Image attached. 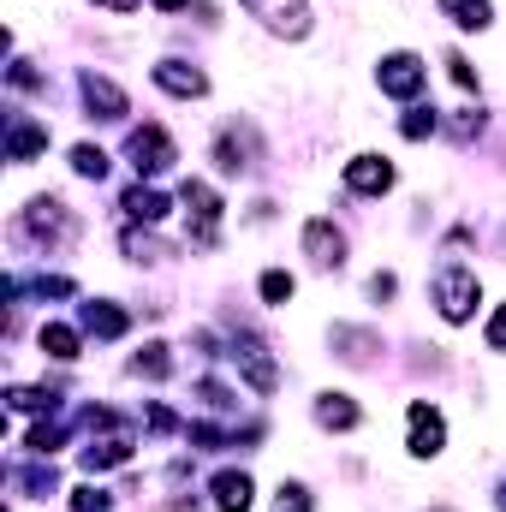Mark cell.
<instances>
[{"instance_id":"obj_15","label":"cell","mask_w":506,"mask_h":512,"mask_svg":"<svg viewBox=\"0 0 506 512\" xmlns=\"http://www.w3.org/2000/svg\"><path fill=\"white\" fill-rule=\"evenodd\" d=\"M36 149H48V126H36V120H12V137H6V161H30Z\"/></svg>"},{"instance_id":"obj_26","label":"cell","mask_w":506,"mask_h":512,"mask_svg":"<svg viewBox=\"0 0 506 512\" xmlns=\"http://www.w3.org/2000/svg\"><path fill=\"white\" fill-rule=\"evenodd\" d=\"M489 346H495V352H506V304L489 316Z\"/></svg>"},{"instance_id":"obj_24","label":"cell","mask_w":506,"mask_h":512,"mask_svg":"<svg viewBox=\"0 0 506 512\" xmlns=\"http://www.w3.org/2000/svg\"><path fill=\"white\" fill-rule=\"evenodd\" d=\"M262 298H268V304H286V298H292V274L268 268V274H262Z\"/></svg>"},{"instance_id":"obj_5","label":"cell","mask_w":506,"mask_h":512,"mask_svg":"<svg viewBox=\"0 0 506 512\" xmlns=\"http://www.w3.org/2000/svg\"><path fill=\"white\" fill-rule=\"evenodd\" d=\"M376 78H381V90H387V96L411 102V96L423 90V78H429V72H423V60H417V54H387Z\"/></svg>"},{"instance_id":"obj_8","label":"cell","mask_w":506,"mask_h":512,"mask_svg":"<svg viewBox=\"0 0 506 512\" xmlns=\"http://www.w3.org/2000/svg\"><path fill=\"white\" fill-rule=\"evenodd\" d=\"M304 256H310L316 268H340V262H346V239L334 233V221H322V215L304 221Z\"/></svg>"},{"instance_id":"obj_16","label":"cell","mask_w":506,"mask_h":512,"mask_svg":"<svg viewBox=\"0 0 506 512\" xmlns=\"http://www.w3.org/2000/svg\"><path fill=\"white\" fill-rule=\"evenodd\" d=\"M316 423H322V429H358V405H352L346 393H322V399H316Z\"/></svg>"},{"instance_id":"obj_12","label":"cell","mask_w":506,"mask_h":512,"mask_svg":"<svg viewBox=\"0 0 506 512\" xmlns=\"http://www.w3.org/2000/svg\"><path fill=\"white\" fill-rule=\"evenodd\" d=\"M155 84H161L167 96H203V90H209V78H203L197 66H185V60H161V66H155Z\"/></svg>"},{"instance_id":"obj_21","label":"cell","mask_w":506,"mask_h":512,"mask_svg":"<svg viewBox=\"0 0 506 512\" xmlns=\"http://www.w3.org/2000/svg\"><path fill=\"white\" fill-rule=\"evenodd\" d=\"M334 346H346V352H340L346 364H364V358L376 352V334H358V328H334Z\"/></svg>"},{"instance_id":"obj_2","label":"cell","mask_w":506,"mask_h":512,"mask_svg":"<svg viewBox=\"0 0 506 512\" xmlns=\"http://www.w3.org/2000/svg\"><path fill=\"white\" fill-rule=\"evenodd\" d=\"M251 18H262L274 36H304L310 30V6L304 0H239Z\"/></svg>"},{"instance_id":"obj_3","label":"cell","mask_w":506,"mask_h":512,"mask_svg":"<svg viewBox=\"0 0 506 512\" xmlns=\"http://www.w3.org/2000/svg\"><path fill=\"white\" fill-rule=\"evenodd\" d=\"M185 209H191V221H197V245H215V233H221V197L203 185V179H185Z\"/></svg>"},{"instance_id":"obj_13","label":"cell","mask_w":506,"mask_h":512,"mask_svg":"<svg viewBox=\"0 0 506 512\" xmlns=\"http://www.w3.org/2000/svg\"><path fill=\"white\" fill-rule=\"evenodd\" d=\"M233 364H239V370L251 376V387H256V393H274V382H280V376H274V358H268V352H262L256 340H245V346L233 352Z\"/></svg>"},{"instance_id":"obj_22","label":"cell","mask_w":506,"mask_h":512,"mask_svg":"<svg viewBox=\"0 0 506 512\" xmlns=\"http://www.w3.org/2000/svg\"><path fill=\"white\" fill-rule=\"evenodd\" d=\"M72 173H78V179H102V173H108V155H102L96 143H78V149H72Z\"/></svg>"},{"instance_id":"obj_11","label":"cell","mask_w":506,"mask_h":512,"mask_svg":"<svg viewBox=\"0 0 506 512\" xmlns=\"http://www.w3.org/2000/svg\"><path fill=\"white\" fill-rule=\"evenodd\" d=\"M24 233H36V239H48V233H72V215H66V203L60 197H36L30 203V215H24Z\"/></svg>"},{"instance_id":"obj_30","label":"cell","mask_w":506,"mask_h":512,"mask_svg":"<svg viewBox=\"0 0 506 512\" xmlns=\"http://www.w3.org/2000/svg\"><path fill=\"white\" fill-rule=\"evenodd\" d=\"M155 6H161V12H179V6H191V0H155Z\"/></svg>"},{"instance_id":"obj_14","label":"cell","mask_w":506,"mask_h":512,"mask_svg":"<svg viewBox=\"0 0 506 512\" xmlns=\"http://www.w3.org/2000/svg\"><path fill=\"white\" fill-rule=\"evenodd\" d=\"M215 507L221 512H251V477H245V471H221V477H215Z\"/></svg>"},{"instance_id":"obj_25","label":"cell","mask_w":506,"mask_h":512,"mask_svg":"<svg viewBox=\"0 0 506 512\" xmlns=\"http://www.w3.org/2000/svg\"><path fill=\"white\" fill-rule=\"evenodd\" d=\"M435 131V108H417L411 120H405V137H429Z\"/></svg>"},{"instance_id":"obj_18","label":"cell","mask_w":506,"mask_h":512,"mask_svg":"<svg viewBox=\"0 0 506 512\" xmlns=\"http://www.w3.org/2000/svg\"><path fill=\"white\" fill-rule=\"evenodd\" d=\"M441 12H447L459 30H489V18H495L489 0H441Z\"/></svg>"},{"instance_id":"obj_20","label":"cell","mask_w":506,"mask_h":512,"mask_svg":"<svg viewBox=\"0 0 506 512\" xmlns=\"http://www.w3.org/2000/svg\"><path fill=\"white\" fill-rule=\"evenodd\" d=\"M126 209L137 215V221H161V215H167V197L149 191V185H137V191H126Z\"/></svg>"},{"instance_id":"obj_9","label":"cell","mask_w":506,"mask_h":512,"mask_svg":"<svg viewBox=\"0 0 506 512\" xmlns=\"http://www.w3.org/2000/svg\"><path fill=\"white\" fill-rule=\"evenodd\" d=\"M84 102H90V114L96 120H126V90L120 84H108V78H96V72H84Z\"/></svg>"},{"instance_id":"obj_17","label":"cell","mask_w":506,"mask_h":512,"mask_svg":"<svg viewBox=\"0 0 506 512\" xmlns=\"http://www.w3.org/2000/svg\"><path fill=\"white\" fill-rule=\"evenodd\" d=\"M84 328H90L96 340H120V334H126V310H114V304H84Z\"/></svg>"},{"instance_id":"obj_28","label":"cell","mask_w":506,"mask_h":512,"mask_svg":"<svg viewBox=\"0 0 506 512\" xmlns=\"http://www.w3.org/2000/svg\"><path fill=\"white\" fill-rule=\"evenodd\" d=\"M78 512H108V495H96V489H78Z\"/></svg>"},{"instance_id":"obj_23","label":"cell","mask_w":506,"mask_h":512,"mask_svg":"<svg viewBox=\"0 0 506 512\" xmlns=\"http://www.w3.org/2000/svg\"><path fill=\"white\" fill-rule=\"evenodd\" d=\"M131 370H137V376H149V382H161V376H167V370H173V364H167V346H143V352H137V364H131Z\"/></svg>"},{"instance_id":"obj_10","label":"cell","mask_w":506,"mask_h":512,"mask_svg":"<svg viewBox=\"0 0 506 512\" xmlns=\"http://www.w3.org/2000/svg\"><path fill=\"white\" fill-rule=\"evenodd\" d=\"M215 161H221V173H245V167H256V137L239 126H227L221 137H215Z\"/></svg>"},{"instance_id":"obj_1","label":"cell","mask_w":506,"mask_h":512,"mask_svg":"<svg viewBox=\"0 0 506 512\" xmlns=\"http://www.w3.org/2000/svg\"><path fill=\"white\" fill-rule=\"evenodd\" d=\"M477 304H483V280H477V268H465V262L435 268V310H441L447 322H471Z\"/></svg>"},{"instance_id":"obj_7","label":"cell","mask_w":506,"mask_h":512,"mask_svg":"<svg viewBox=\"0 0 506 512\" xmlns=\"http://www.w3.org/2000/svg\"><path fill=\"white\" fill-rule=\"evenodd\" d=\"M346 185H352L358 197H381V191L393 185V161H387V155H352V161H346Z\"/></svg>"},{"instance_id":"obj_4","label":"cell","mask_w":506,"mask_h":512,"mask_svg":"<svg viewBox=\"0 0 506 512\" xmlns=\"http://www.w3.org/2000/svg\"><path fill=\"white\" fill-rule=\"evenodd\" d=\"M405 447H411V459H435V453L447 447V423H441L435 405H423V399L411 405V441H405Z\"/></svg>"},{"instance_id":"obj_27","label":"cell","mask_w":506,"mask_h":512,"mask_svg":"<svg viewBox=\"0 0 506 512\" xmlns=\"http://www.w3.org/2000/svg\"><path fill=\"white\" fill-rule=\"evenodd\" d=\"M447 66H453V84H459V90H477V72H471V66H465V60H459V54H453V60H447Z\"/></svg>"},{"instance_id":"obj_6","label":"cell","mask_w":506,"mask_h":512,"mask_svg":"<svg viewBox=\"0 0 506 512\" xmlns=\"http://www.w3.org/2000/svg\"><path fill=\"white\" fill-rule=\"evenodd\" d=\"M131 161H137V173H161V167H173V137L161 126H137L131 131Z\"/></svg>"},{"instance_id":"obj_19","label":"cell","mask_w":506,"mask_h":512,"mask_svg":"<svg viewBox=\"0 0 506 512\" xmlns=\"http://www.w3.org/2000/svg\"><path fill=\"white\" fill-rule=\"evenodd\" d=\"M42 352H48V358H60V364H72V358H78V328L48 322V328H42Z\"/></svg>"},{"instance_id":"obj_29","label":"cell","mask_w":506,"mask_h":512,"mask_svg":"<svg viewBox=\"0 0 506 512\" xmlns=\"http://www.w3.org/2000/svg\"><path fill=\"white\" fill-rule=\"evenodd\" d=\"M96 6H108V12H131L137 0H96Z\"/></svg>"}]
</instances>
